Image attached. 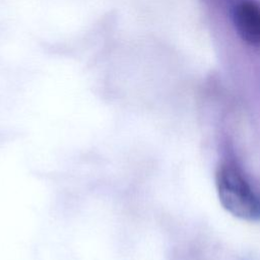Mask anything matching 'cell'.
Wrapping results in <instances>:
<instances>
[{
    "mask_svg": "<svg viewBox=\"0 0 260 260\" xmlns=\"http://www.w3.org/2000/svg\"><path fill=\"white\" fill-rule=\"evenodd\" d=\"M216 188L220 203L233 215L246 220L260 219V198L236 168H218Z\"/></svg>",
    "mask_w": 260,
    "mask_h": 260,
    "instance_id": "1",
    "label": "cell"
},
{
    "mask_svg": "<svg viewBox=\"0 0 260 260\" xmlns=\"http://www.w3.org/2000/svg\"><path fill=\"white\" fill-rule=\"evenodd\" d=\"M233 21L238 35L246 43L260 45V4L254 0H242L233 10Z\"/></svg>",
    "mask_w": 260,
    "mask_h": 260,
    "instance_id": "2",
    "label": "cell"
}]
</instances>
